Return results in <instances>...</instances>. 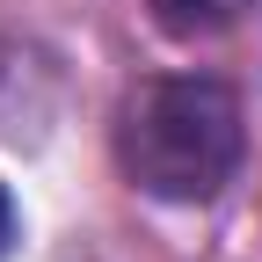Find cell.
Segmentation results:
<instances>
[{"instance_id":"6da1fadb","label":"cell","mask_w":262,"mask_h":262,"mask_svg":"<svg viewBox=\"0 0 262 262\" xmlns=\"http://www.w3.org/2000/svg\"><path fill=\"white\" fill-rule=\"evenodd\" d=\"M117 160L146 196L168 204H204L226 189L241 160V102L219 80H153L124 102Z\"/></svg>"},{"instance_id":"7a4b0ae2","label":"cell","mask_w":262,"mask_h":262,"mask_svg":"<svg viewBox=\"0 0 262 262\" xmlns=\"http://www.w3.org/2000/svg\"><path fill=\"white\" fill-rule=\"evenodd\" d=\"M153 22L168 29V37H219V29H233L248 0H146Z\"/></svg>"}]
</instances>
